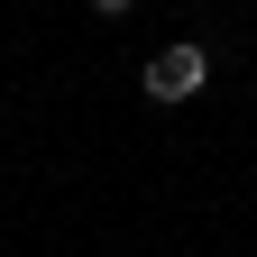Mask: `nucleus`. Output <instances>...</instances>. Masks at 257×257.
<instances>
[{"mask_svg": "<svg viewBox=\"0 0 257 257\" xmlns=\"http://www.w3.org/2000/svg\"><path fill=\"white\" fill-rule=\"evenodd\" d=\"M202 83H211V55H202V46H166V55H147V101H193Z\"/></svg>", "mask_w": 257, "mask_h": 257, "instance_id": "obj_1", "label": "nucleus"}, {"mask_svg": "<svg viewBox=\"0 0 257 257\" xmlns=\"http://www.w3.org/2000/svg\"><path fill=\"white\" fill-rule=\"evenodd\" d=\"M92 10H101V19H119V10H128V0H92Z\"/></svg>", "mask_w": 257, "mask_h": 257, "instance_id": "obj_2", "label": "nucleus"}]
</instances>
